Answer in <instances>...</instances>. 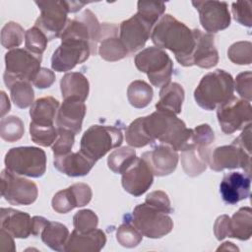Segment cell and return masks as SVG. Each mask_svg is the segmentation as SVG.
<instances>
[{"label": "cell", "instance_id": "37", "mask_svg": "<svg viewBox=\"0 0 252 252\" xmlns=\"http://www.w3.org/2000/svg\"><path fill=\"white\" fill-rule=\"evenodd\" d=\"M24 29L15 22H8L1 30V44L4 48L15 49L20 46L24 40Z\"/></svg>", "mask_w": 252, "mask_h": 252}, {"label": "cell", "instance_id": "53", "mask_svg": "<svg viewBox=\"0 0 252 252\" xmlns=\"http://www.w3.org/2000/svg\"><path fill=\"white\" fill-rule=\"evenodd\" d=\"M232 144L239 146L244 151L251 154V124L243 129L242 133L232 142Z\"/></svg>", "mask_w": 252, "mask_h": 252}, {"label": "cell", "instance_id": "1", "mask_svg": "<svg viewBox=\"0 0 252 252\" xmlns=\"http://www.w3.org/2000/svg\"><path fill=\"white\" fill-rule=\"evenodd\" d=\"M151 39L156 47L168 49L177 62L185 67L192 66L195 47V32L170 14L163 15L152 30Z\"/></svg>", "mask_w": 252, "mask_h": 252}, {"label": "cell", "instance_id": "55", "mask_svg": "<svg viewBox=\"0 0 252 252\" xmlns=\"http://www.w3.org/2000/svg\"><path fill=\"white\" fill-rule=\"evenodd\" d=\"M48 220H46L43 217L39 216H34L32 219V234L34 236L40 235L43 227L47 223Z\"/></svg>", "mask_w": 252, "mask_h": 252}, {"label": "cell", "instance_id": "19", "mask_svg": "<svg viewBox=\"0 0 252 252\" xmlns=\"http://www.w3.org/2000/svg\"><path fill=\"white\" fill-rule=\"evenodd\" d=\"M141 158L147 161L154 175L165 176L175 170L179 156L173 148L161 143L145 152Z\"/></svg>", "mask_w": 252, "mask_h": 252}, {"label": "cell", "instance_id": "15", "mask_svg": "<svg viewBox=\"0 0 252 252\" xmlns=\"http://www.w3.org/2000/svg\"><path fill=\"white\" fill-rule=\"evenodd\" d=\"M155 27L150 21L136 13L131 18L123 21L119 28V38L129 54L145 46Z\"/></svg>", "mask_w": 252, "mask_h": 252}, {"label": "cell", "instance_id": "36", "mask_svg": "<svg viewBox=\"0 0 252 252\" xmlns=\"http://www.w3.org/2000/svg\"><path fill=\"white\" fill-rule=\"evenodd\" d=\"M25 133L24 123L18 116L10 115L3 117L0 124L1 138L9 143L20 140Z\"/></svg>", "mask_w": 252, "mask_h": 252}, {"label": "cell", "instance_id": "33", "mask_svg": "<svg viewBox=\"0 0 252 252\" xmlns=\"http://www.w3.org/2000/svg\"><path fill=\"white\" fill-rule=\"evenodd\" d=\"M125 139L132 148H142L155 142L145 127V116L132 121L126 129Z\"/></svg>", "mask_w": 252, "mask_h": 252}, {"label": "cell", "instance_id": "58", "mask_svg": "<svg viewBox=\"0 0 252 252\" xmlns=\"http://www.w3.org/2000/svg\"><path fill=\"white\" fill-rule=\"evenodd\" d=\"M218 250H233V251H238L239 249L232 243V242H223L221 246L218 248Z\"/></svg>", "mask_w": 252, "mask_h": 252}, {"label": "cell", "instance_id": "13", "mask_svg": "<svg viewBox=\"0 0 252 252\" xmlns=\"http://www.w3.org/2000/svg\"><path fill=\"white\" fill-rule=\"evenodd\" d=\"M92 49L89 43L75 39H61V44L53 52L51 68L57 72L72 70L76 65L89 59Z\"/></svg>", "mask_w": 252, "mask_h": 252}, {"label": "cell", "instance_id": "10", "mask_svg": "<svg viewBox=\"0 0 252 252\" xmlns=\"http://www.w3.org/2000/svg\"><path fill=\"white\" fill-rule=\"evenodd\" d=\"M217 117L221 131L224 134H232L251 124V103L232 95L217 107Z\"/></svg>", "mask_w": 252, "mask_h": 252}, {"label": "cell", "instance_id": "31", "mask_svg": "<svg viewBox=\"0 0 252 252\" xmlns=\"http://www.w3.org/2000/svg\"><path fill=\"white\" fill-rule=\"evenodd\" d=\"M230 237L248 240L252 235V210L250 207L240 208L229 220Z\"/></svg>", "mask_w": 252, "mask_h": 252}, {"label": "cell", "instance_id": "25", "mask_svg": "<svg viewBox=\"0 0 252 252\" xmlns=\"http://www.w3.org/2000/svg\"><path fill=\"white\" fill-rule=\"evenodd\" d=\"M1 228L16 238H27L32 234V219L28 213L11 208H1Z\"/></svg>", "mask_w": 252, "mask_h": 252}, {"label": "cell", "instance_id": "41", "mask_svg": "<svg viewBox=\"0 0 252 252\" xmlns=\"http://www.w3.org/2000/svg\"><path fill=\"white\" fill-rule=\"evenodd\" d=\"M228 59L238 65H250L252 61V44L250 41H237L227 50Z\"/></svg>", "mask_w": 252, "mask_h": 252}, {"label": "cell", "instance_id": "38", "mask_svg": "<svg viewBox=\"0 0 252 252\" xmlns=\"http://www.w3.org/2000/svg\"><path fill=\"white\" fill-rule=\"evenodd\" d=\"M30 135L33 143L42 147H48L52 146V144L55 142L58 136V130L54 125L44 126L35 124L31 121Z\"/></svg>", "mask_w": 252, "mask_h": 252}, {"label": "cell", "instance_id": "3", "mask_svg": "<svg viewBox=\"0 0 252 252\" xmlns=\"http://www.w3.org/2000/svg\"><path fill=\"white\" fill-rule=\"evenodd\" d=\"M234 80L224 70L217 69L203 76L194 91L197 104L205 110H214L233 95Z\"/></svg>", "mask_w": 252, "mask_h": 252}, {"label": "cell", "instance_id": "18", "mask_svg": "<svg viewBox=\"0 0 252 252\" xmlns=\"http://www.w3.org/2000/svg\"><path fill=\"white\" fill-rule=\"evenodd\" d=\"M251 173L232 171L224 174L220 184V193L224 203L234 205L250 195Z\"/></svg>", "mask_w": 252, "mask_h": 252}, {"label": "cell", "instance_id": "24", "mask_svg": "<svg viewBox=\"0 0 252 252\" xmlns=\"http://www.w3.org/2000/svg\"><path fill=\"white\" fill-rule=\"evenodd\" d=\"M106 243V235L101 229H94L81 233L74 229L69 235L65 245L67 252H98Z\"/></svg>", "mask_w": 252, "mask_h": 252}, {"label": "cell", "instance_id": "40", "mask_svg": "<svg viewBox=\"0 0 252 252\" xmlns=\"http://www.w3.org/2000/svg\"><path fill=\"white\" fill-rule=\"evenodd\" d=\"M116 239L123 247L133 248L142 241L143 235L129 220H127L117 228Z\"/></svg>", "mask_w": 252, "mask_h": 252}, {"label": "cell", "instance_id": "54", "mask_svg": "<svg viewBox=\"0 0 252 252\" xmlns=\"http://www.w3.org/2000/svg\"><path fill=\"white\" fill-rule=\"evenodd\" d=\"M13 235H11L8 231L1 228V250L2 251H15V242L13 239Z\"/></svg>", "mask_w": 252, "mask_h": 252}, {"label": "cell", "instance_id": "5", "mask_svg": "<svg viewBox=\"0 0 252 252\" xmlns=\"http://www.w3.org/2000/svg\"><path fill=\"white\" fill-rule=\"evenodd\" d=\"M123 142V134L114 126L93 125L82 136L80 151L94 161H97L110 150Z\"/></svg>", "mask_w": 252, "mask_h": 252}, {"label": "cell", "instance_id": "49", "mask_svg": "<svg viewBox=\"0 0 252 252\" xmlns=\"http://www.w3.org/2000/svg\"><path fill=\"white\" fill-rule=\"evenodd\" d=\"M145 203L165 214H170L172 212L170 200L167 194L161 190L153 191L148 194L145 199Z\"/></svg>", "mask_w": 252, "mask_h": 252}, {"label": "cell", "instance_id": "34", "mask_svg": "<svg viewBox=\"0 0 252 252\" xmlns=\"http://www.w3.org/2000/svg\"><path fill=\"white\" fill-rule=\"evenodd\" d=\"M136 158V152L131 147H121L114 150L107 158V165L114 173H123Z\"/></svg>", "mask_w": 252, "mask_h": 252}, {"label": "cell", "instance_id": "47", "mask_svg": "<svg viewBox=\"0 0 252 252\" xmlns=\"http://www.w3.org/2000/svg\"><path fill=\"white\" fill-rule=\"evenodd\" d=\"M215 140L213 129L208 124H201L192 129L191 143L201 147H209Z\"/></svg>", "mask_w": 252, "mask_h": 252}, {"label": "cell", "instance_id": "6", "mask_svg": "<svg viewBox=\"0 0 252 252\" xmlns=\"http://www.w3.org/2000/svg\"><path fill=\"white\" fill-rule=\"evenodd\" d=\"M4 162L16 174L38 178L45 172L46 155L37 147H16L6 153Z\"/></svg>", "mask_w": 252, "mask_h": 252}, {"label": "cell", "instance_id": "51", "mask_svg": "<svg viewBox=\"0 0 252 252\" xmlns=\"http://www.w3.org/2000/svg\"><path fill=\"white\" fill-rule=\"evenodd\" d=\"M55 82V74L53 71L47 68L41 67L32 81L34 87L38 89H46L53 85Z\"/></svg>", "mask_w": 252, "mask_h": 252}, {"label": "cell", "instance_id": "4", "mask_svg": "<svg viewBox=\"0 0 252 252\" xmlns=\"http://www.w3.org/2000/svg\"><path fill=\"white\" fill-rule=\"evenodd\" d=\"M134 62L140 72L147 74L153 86L162 88L170 83L173 62L163 49L156 46L144 48L135 56Z\"/></svg>", "mask_w": 252, "mask_h": 252}, {"label": "cell", "instance_id": "8", "mask_svg": "<svg viewBox=\"0 0 252 252\" xmlns=\"http://www.w3.org/2000/svg\"><path fill=\"white\" fill-rule=\"evenodd\" d=\"M129 221L149 238H161L173 228V220L167 214L146 203L134 208Z\"/></svg>", "mask_w": 252, "mask_h": 252}, {"label": "cell", "instance_id": "42", "mask_svg": "<svg viewBox=\"0 0 252 252\" xmlns=\"http://www.w3.org/2000/svg\"><path fill=\"white\" fill-rule=\"evenodd\" d=\"M73 224L75 229L81 233L90 232L96 228L98 224V218L92 210H81L74 215Z\"/></svg>", "mask_w": 252, "mask_h": 252}, {"label": "cell", "instance_id": "48", "mask_svg": "<svg viewBox=\"0 0 252 252\" xmlns=\"http://www.w3.org/2000/svg\"><path fill=\"white\" fill-rule=\"evenodd\" d=\"M234 89L242 99L251 101L252 99V73L250 71L238 74L234 81Z\"/></svg>", "mask_w": 252, "mask_h": 252}, {"label": "cell", "instance_id": "12", "mask_svg": "<svg viewBox=\"0 0 252 252\" xmlns=\"http://www.w3.org/2000/svg\"><path fill=\"white\" fill-rule=\"evenodd\" d=\"M1 194L11 205L27 206L36 200L38 189L34 182L6 168L1 172Z\"/></svg>", "mask_w": 252, "mask_h": 252}, {"label": "cell", "instance_id": "22", "mask_svg": "<svg viewBox=\"0 0 252 252\" xmlns=\"http://www.w3.org/2000/svg\"><path fill=\"white\" fill-rule=\"evenodd\" d=\"M195 32V47L192 54V66L196 65L204 69H210L219 62V52L215 45L213 34L203 32L198 29Z\"/></svg>", "mask_w": 252, "mask_h": 252}, {"label": "cell", "instance_id": "9", "mask_svg": "<svg viewBox=\"0 0 252 252\" xmlns=\"http://www.w3.org/2000/svg\"><path fill=\"white\" fill-rule=\"evenodd\" d=\"M101 25L95 15L89 9L85 10L74 19H68L66 27L61 34V39H75L90 44L92 54L97 51Z\"/></svg>", "mask_w": 252, "mask_h": 252}, {"label": "cell", "instance_id": "17", "mask_svg": "<svg viewBox=\"0 0 252 252\" xmlns=\"http://www.w3.org/2000/svg\"><path fill=\"white\" fill-rule=\"evenodd\" d=\"M154 173L147 161L142 158L134 159L132 164L122 173L121 183L126 192L139 197L152 186Z\"/></svg>", "mask_w": 252, "mask_h": 252}, {"label": "cell", "instance_id": "30", "mask_svg": "<svg viewBox=\"0 0 252 252\" xmlns=\"http://www.w3.org/2000/svg\"><path fill=\"white\" fill-rule=\"evenodd\" d=\"M41 240L55 251H64L69 237V230L63 223L48 220L40 235Z\"/></svg>", "mask_w": 252, "mask_h": 252}, {"label": "cell", "instance_id": "50", "mask_svg": "<svg viewBox=\"0 0 252 252\" xmlns=\"http://www.w3.org/2000/svg\"><path fill=\"white\" fill-rule=\"evenodd\" d=\"M76 202H77V207H83L87 204L90 203L93 193L91 187L86 184V183H75L70 186Z\"/></svg>", "mask_w": 252, "mask_h": 252}, {"label": "cell", "instance_id": "27", "mask_svg": "<svg viewBox=\"0 0 252 252\" xmlns=\"http://www.w3.org/2000/svg\"><path fill=\"white\" fill-rule=\"evenodd\" d=\"M60 89L63 99H87L90 92V84L85 75L79 72L66 73L60 81Z\"/></svg>", "mask_w": 252, "mask_h": 252}, {"label": "cell", "instance_id": "20", "mask_svg": "<svg viewBox=\"0 0 252 252\" xmlns=\"http://www.w3.org/2000/svg\"><path fill=\"white\" fill-rule=\"evenodd\" d=\"M117 34L118 27L115 24L103 23L101 25L97 52L105 61H118L129 54Z\"/></svg>", "mask_w": 252, "mask_h": 252}, {"label": "cell", "instance_id": "11", "mask_svg": "<svg viewBox=\"0 0 252 252\" xmlns=\"http://www.w3.org/2000/svg\"><path fill=\"white\" fill-rule=\"evenodd\" d=\"M40 10L34 26L37 27L48 40L60 37L67 24L69 13L66 1H35Z\"/></svg>", "mask_w": 252, "mask_h": 252}, {"label": "cell", "instance_id": "52", "mask_svg": "<svg viewBox=\"0 0 252 252\" xmlns=\"http://www.w3.org/2000/svg\"><path fill=\"white\" fill-rule=\"evenodd\" d=\"M229 220L230 218L226 215H221L217 218L214 224V233L218 240H222L225 237H230Z\"/></svg>", "mask_w": 252, "mask_h": 252}, {"label": "cell", "instance_id": "45", "mask_svg": "<svg viewBox=\"0 0 252 252\" xmlns=\"http://www.w3.org/2000/svg\"><path fill=\"white\" fill-rule=\"evenodd\" d=\"M57 130L58 136L51 146L54 157L63 156L72 152L71 150L75 142V134L72 131L61 128H57Z\"/></svg>", "mask_w": 252, "mask_h": 252}, {"label": "cell", "instance_id": "26", "mask_svg": "<svg viewBox=\"0 0 252 252\" xmlns=\"http://www.w3.org/2000/svg\"><path fill=\"white\" fill-rule=\"evenodd\" d=\"M211 149L201 147L190 143L189 146L181 152V164L184 172L191 177L200 175L206 170Z\"/></svg>", "mask_w": 252, "mask_h": 252}, {"label": "cell", "instance_id": "46", "mask_svg": "<svg viewBox=\"0 0 252 252\" xmlns=\"http://www.w3.org/2000/svg\"><path fill=\"white\" fill-rule=\"evenodd\" d=\"M234 20L242 26L252 27V13L250 1H236L231 5Z\"/></svg>", "mask_w": 252, "mask_h": 252}, {"label": "cell", "instance_id": "21", "mask_svg": "<svg viewBox=\"0 0 252 252\" xmlns=\"http://www.w3.org/2000/svg\"><path fill=\"white\" fill-rule=\"evenodd\" d=\"M86 104L78 99H64L56 115V127L72 131L75 135L82 130L86 115Z\"/></svg>", "mask_w": 252, "mask_h": 252}, {"label": "cell", "instance_id": "35", "mask_svg": "<svg viewBox=\"0 0 252 252\" xmlns=\"http://www.w3.org/2000/svg\"><path fill=\"white\" fill-rule=\"evenodd\" d=\"M9 90L11 93V98L16 106L19 108H27L32 105L34 92L31 82L18 81L14 83Z\"/></svg>", "mask_w": 252, "mask_h": 252}, {"label": "cell", "instance_id": "32", "mask_svg": "<svg viewBox=\"0 0 252 252\" xmlns=\"http://www.w3.org/2000/svg\"><path fill=\"white\" fill-rule=\"evenodd\" d=\"M154 96L153 88L142 80L133 81L127 89L129 103L135 108H144L150 104Z\"/></svg>", "mask_w": 252, "mask_h": 252}, {"label": "cell", "instance_id": "16", "mask_svg": "<svg viewBox=\"0 0 252 252\" xmlns=\"http://www.w3.org/2000/svg\"><path fill=\"white\" fill-rule=\"evenodd\" d=\"M250 158L251 154L239 146L231 144L229 146L217 147L214 151H211L208 164L215 171L241 167L247 173H251Z\"/></svg>", "mask_w": 252, "mask_h": 252}, {"label": "cell", "instance_id": "56", "mask_svg": "<svg viewBox=\"0 0 252 252\" xmlns=\"http://www.w3.org/2000/svg\"><path fill=\"white\" fill-rule=\"evenodd\" d=\"M67 6H68V11L69 13H75L81 10L87 3L86 2H81V1H66Z\"/></svg>", "mask_w": 252, "mask_h": 252}, {"label": "cell", "instance_id": "2", "mask_svg": "<svg viewBox=\"0 0 252 252\" xmlns=\"http://www.w3.org/2000/svg\"><path fill=\"white\" fill-rule=\"evenodd\" d=\"M145 127L154 140H158L175 151L182 152L191 143L192 129H188L184 121L171 112L157 110L145 116Z\"/></svg>", "mask_w": 252, "mask_h": 252}, {"label": "cell", "instance_id": "28", "mask_svg": "<svg viewBox=\"0 0 252 252\" xmlns=\"http://www.w3.org/2000/svg\"><path fill=\"white\" fill-rule=\"evenodd\" d=\"M185 93L182 86L178 83L171 82L162 87L159 91V99L156 104L157 110L179 114Z\"/></svg>", "mask_w": 252, "mask_h": 252}, {"label": "cell", "instance_id": "39", "mask_svg": "<svg viewBox=\"0 0 252 252\" xmlns=\"http://www.w3.org/2000/svg\"><path fill=\"white\" fill-rule=\"evenodd\" d=\"M47 41L46 35L35 26L29 29L25 33L26 49L37 56H42L47 46Z\"/></svg>", "mask_w": 252, "mask_h": 252}, {"label": "cell", "instance_id": "7", "mask_svg": "<svg viewBox=\"0 0 252 252\" xmlns=\"http://www.w3.org/2000/svg\"><path fill=\"white\" fill-rule=\"evenodd\" d=\"M42 56H37L28 49L15 48L5 54L4 83L8 89L18 81L32 82L38 73Z\"/></svg>", "mask_w": 252, "mask_h": 252}, {"label": "cell", "instance_id": "23", "mask_svg": "<svg viewBox=\"0 0 252 252\" xmlns=\"http://www.w3.org/2000/svg\"><path fill=\"white\" fill-rule=\"evenodd\" d=\"M95 161L88 158L81 151L76 153H68L63 156L54 157V167L61 173L71 176H85L87 175L94 165Z\"/></svg>", "mask_w": 252, "mask_h": 252}, {"label": "cell", "instance_id": "44", "mask_svg": "<svg viewBox=\"0 0 252 252\" xmlns=\"http://www.w3.org/2000/svg\"><path fill=\"white\" fill-rule=\"evenodd\" d=\"M52 209L59 214H66L77 208L75 196L70 187L58 191L51 201Z\"/></svg>", "mask_w": 252, "mask_h": 252}, {"label": "cell", "instance_id": "57", "mask_svg": "<svg viewBox=\"0 0 252 252\" xmlns=\"http://www.w3.org/2000/svg\"><path fill=\"white\" fill-rule=\"evenodd\" d=\"M1 94H2V110H1V116L3 117L7 112H9L10 108H11V105H10V101H9V98L6 96V94L4 92H1Z\"/></svg>", "mask_w": 252, "mask_h": 252}, {"label": "cell", "instance_id": "14", "mask_svg": "<svg viewBox=\"0 0 252 252\" xmlns=\"http://www.w3.org/2000/svg\"><path fill=\"white\" fill-rule=\"evenodd\" d=\"M199 13L200 23L208 33H216L230 25V13L226 2L216 0L192 1Z\"/></svg>", "mask_w": 252, "mask_h": 252}, {"label": "cell", "instance_id": "29", "mask_svg": "<svg viewBox=\"0 0 252 252\" xmlns=\"http://www.w3.org/2000/svg\"><path fill=\"white\" fill-rule=\"evenodd\" d=\"M59 106V101L52 96L36 99L30 109L32 122L44 126L54 125Z\"/></svg>", "mask_w": 252, "mask_h": 252}, {"label": "cell", "instance_id": "43", "mask_svg": "<svg viewBox=\"0 0 252 252\" xmlns=\"http://www.w3.org/2000/svg\"><path fill=\"white\" fill-rule=\"evenodd\" d=\"M137 13L156 25L165 11V4L157 1H138Z\"/></svg>", "mask_w": 252, "mask_h": 252}]
</instances>
